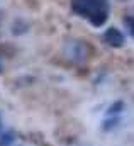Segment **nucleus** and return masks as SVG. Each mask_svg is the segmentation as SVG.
I'll list each match as a JSON object with an SVG mask.
<instances>
[{
    "label": "nucleus",
    "instance_id": "1",
    "mask_svg": "<svg viewBox=\"0 0 134 146\" xmlns=\"http://www.w3.org/2000/svg\"><path fill=\"white\" fill-rule=\"evenodd\" d=\"M71 10L76 15L88 19L97 12H110V2L109 0H71Z\"/></svg>",
    "mask_w": 134,
    "mask_h": 146
},
{
    "label": "nucleus",
    "instance_id": "2",
    "mask_svg": "<svg viewBox=\"0 0 134 146\" xmlns=\"http://www.w3.org/2000/svg\"><path fill=\"white\" fill-rule=\"evenodd\" d=\"M102 39H103V42H105L107 46H110V48H122V46L126 44V36L121 33V29H117V27H114V26H110L109 29H105Z\"/></svg>",
    "mask_w": 134,
    "mask_h": 146
},
{
    "label": "nucleus",
    "instance_id": "3",
    "mask_svg": "<svg viewBox=\"0 0 134 146\" xmlns=\"http://www.w3.org/2000/svg\"><path fill=\"white\" fill-rule=\"evenodd\" d=\"M29 31V24L24 21V19H15L14 21V24H12V34H15V36H21V34H24V33H27Z\"/></svg>",
    "mask_w": 134,
    "mask_h": 146
},
{
    "label": "nucleus",
    "instance_id": "4",
    "mask_svg": "<svg viewBox=\"0 0 134 146\" xmlns=\"http://www.w3.org/2000/svg\"><path fill=\"white\" fill-rule=\"evenodd\" d=\"M124 109H126V104L122 100H115V102H112L109 106V109L105 110V114H107V117H115L117 114H121Z\"/></svg>",
    "mask_w": 134,
    "mask_h": 146
},
{
    "label": "nucleus",
    "instance_id": "5",
    "mask_svg": "<svg viewBox=\"0 0 134 146\" xmlns=\"http://www.w3.org/2000/svg\"><path fill=\"white\" fill-rule=\"evenodd\" d=\"M121 121H119V117L115 115V117H107L103 122H102V131H112L114 127H117V124H119Z\"/></svg>",
    "mask_w": 134,
    "mask_h": 146
},
{
    "label": "nucleus",
    "instance_id": "6",
    "mask_svg": "<svg viewBox=\"0 0 134 146\" xmlns=\"http://www.w3.org/2000/svg\"><path fill=\"white\" fill-rule=\"evenodd\" d=\"M14 139H15L14 133L12 131H5V133L0 134V146H10L14 143Z\"/></svg>",
    "mask_w": 134,
    "mask_h": 146
},
{
    "label": "nucleus",
    "instance_id": "7",
    "mask_svg": "<svg viewBox=\"0 0 134 146\" xmlns=\"http://www.w3.org/2000/svg\"><path fill=\"white\" fill-rule=\"evenodd\" d=\"M122 22H124V26L127 27L129 34L134 37V17H133V15H126V17L122 19Z\"/></svg>",
    "mask_w": 134,
    "mask_h": 146
},
{
    "label": "nucleus",
    "instance_id": "8",
    "mask_svg": "<svg viewBox=\"0 0 134 146\" xmlns=\"http://www.w3.org/2000/svg\"><path fill=\"white\" fill-rule=\"evenodd\" d=\"M0 131H2V115H0Z\"/></svg>",
    "mask_w": 134,
    "mask_h": 146
}]
</instances>
